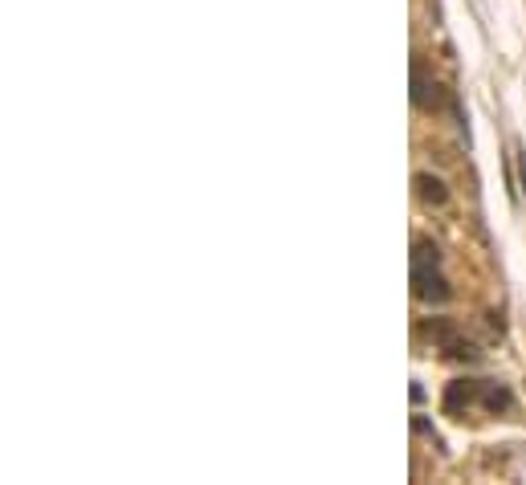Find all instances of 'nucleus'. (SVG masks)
Masks as SVG:
<instances>
[{
	"instance_id": "4",
	"label": "nucleus",
	"mask_w": 526,
	"mask_h": 485,
	"mask_svg": "<svg viewBox=\"0 0 526 485\" xmlns=\"http://www.w3.org/2000/svg\"><path fill=\"white\" fill-rule=\"evenodd\" d=\"M478 408H486V412H514V396H510V388L506 384H482L478 380Z\"/></svg>"
},
{
	"instance_id": "2",
	"label": "nucleus",
	"mask_w": 526,
	"mask_h": 485,
	"mask_svg": "<svg viewBox=\"0 0 526 485\" xmlns=\"http://www.w3.org/2000/svg\"><path fill=\"white\" fill-rule=\"evenodd\" d=\"M412 294L420 298V302H449L453 298V286L445 282V274L437 265H412Z\"/></svg>"
},
{
	"instance_id": "5",
	"label": "nucleus",
	"mask_w": 526,
	"mask_h": 485,
	"mask_svg": "<svg viewBox=\"0 0 526 485\" xmlns=\"http://www.w3.org/2000/svg\"><path fill=\"white\" fill-rule=\"evenodd\" d=\"M412 188H416L420 200H425V204H437V208L449 200V188H445L437 176H429V172H416V176H412Z\"/></svg>"
},
{
	"instance_id": "3",
	"label": "nucleus",
	"mask_w": 526,
	"mask_h": 485,
	"mask_svg": "<svg viewBox=\"0 0 526 485\" xmlns=\"http://www.w3.org/2000/svg\"><path fill=\"white\" fill-rule=\"evenodd\" d=\"M425 335L449 355V359H478V347H473L457 327H453V322H441V318H433L429 322V327H425Z\"/></svg>"
},
{
	"instance_id": "1",
	"label": "nucleus",
	"mask_w": 526,
	"mask_h": 485,
	"mask_svg": "<svg viewBox=\"0 0 526 485\" xmlns=\"http://www.w3.org/2000/svg\"><path fill=\"white\" fill-rule=\"evenodd\" d=\"M412 106H416V111H425V115H437V111H445V106H449L441 82L429 78V70H425V62H420V58H412Z\"/></svg>"
},
{
	"instance_id": "6",
	"label": "nucleus",
	"mask_w": 526,
	"mask_h": 485,
	"mask_svg": "<svg viewBox=\"0 0 526 485\" xmlns=\"http://www.w3.org/2000/svg\"><path fill=\"white\" fill-rule=\"evenodd\" d=\"M412 265H441L437 245H433V241H425V237H416V241H412Z\"/></svg>"
}]
</instances>
